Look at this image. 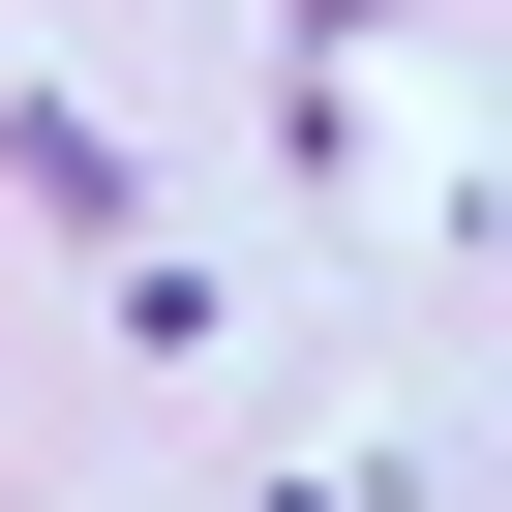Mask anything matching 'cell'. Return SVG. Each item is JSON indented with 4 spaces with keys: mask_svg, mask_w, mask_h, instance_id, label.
Segmentation results:
<instances>
[{
    "mask_svg": "<svg viewBox=\"0 0 512 512\" xmlns=\"http://www.w3.org/2000/svg\"><path fill=\"white\" fill-rule=\"evenodd\" d=\"M0 181H31V211H61V241H121V211H151V181H121V121H91V91H0Z\"/></svg>",
    "mask_w": 512,
    "mask_h": 512,
    "instance_id": "obj_1",
    "label": "cell"
}]
</instances>
